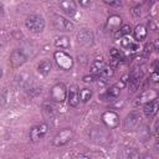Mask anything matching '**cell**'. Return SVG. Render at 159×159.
I'll list each match as a JSON object with an SVG mask.
<instances>
[{
    "instance_id": "obj_25",
    "label": "cell",
    "mask_w": 159,
    "mask_h": 159,
    "mask_svg": "<svg viewBox=\"0 0 159 159\" xmlns=\"http://www.w3.org/2000/svg\"><path fill=\"white\" fill-rule=\"evenodd\" d=\"M55 46H56V47H60V48H63V50L70 48V46H71L70 37H67V36H65V35L56 37V40H55Z\"/></svg>"
},
{
    "instance_id": "obj_11",
    "label": "cell",
    "mask_w": 159,
    "mask_h": 159,
    "mask_svg": "<svg viewBox=\"0 0 159 159\" xmlns=\"http://www.w3.org/2000/svg\"><path fill=\"white\" fill-rule=\"evenodd\" d=\"M26 60H27V55L25 53V51L21 48H16L10 55V66L12 68H17L22 66L26 62Z\"/></svg>"
},
{
    "instance_id": "obj_4",
    "label": "cell",
    "mask_w": 159,
    "mask_h": 159,
    "mask_svg": "<svg viewBox=\"0 0 159 159\" xmlns=\"http://www.w3.org/2000/svg\"><path fill=\"white\" fill-rule=\"evenodd\" d=\"M73 135H75V133H73V130L71 128H63L60 132H57V134L53 137L52 144L55 147H62V145L67 144L68 142H71Z\"/></svg>"
},
{
    "instance_id": "obj_19",
    "label": "cell",
    "mask_w": 159,
    "mask_h": 159,
    "mask_svg": "<svg viewBox=\"0 0 159 159\" xmlns=\"http://www.w3.org/2000/svg\"><path fill=\"white\" fill-rule=\"evenodd\" d=\"M122 26V17L118 15H111L107 20V29L111 31H117Z\"/></svg>"
},
{
    "instance_id": "obj_8",
    "label": "cell",
    "mask_w": 159,
    "mask_h": 159,
    "mask_svg": "<svg viewBox=\"0 0 159 159\" xmlns=\"http://www.w3.org/2000/svg\"><path fill=\"white\" fill-rule=\"evenodd\" d=\"M52 25L58 31H72L75 27V25L68 19H66L58 14L52 15Z\"/></svg>"
},
{
    "instance_id": "obj_16",
    "label": "cell",
    "mask_w": 159,
    "mask_h": 159,
    "mask_svg": "<svg viewBox=\"0 0 159 159\" xmlns=\"http://www.w3.org/2000/svg\"><path fill=\"white\" fill-rule=\"evenodd\" d=\"M157 97H158V92L155 89H145L137 98V104H144V103H147L149 101L155 99Z\"/></svg>"
},
{
    "instance_id": "obj_1",
    "label": "cell",
    "mask_w": 159,
    "mask_h": 159,
    "mask_svg": "<svg viewBox=\"0 0 159 159\" xmlns=\"http://www.w3.org/2000/svg\"><path fill=\"white\" fill-rule=\"evenodd\" d=\"M91 73L98 76L99 78H108V77L113 76L114 71L103 60H94L91 63Z\"/></svg>"
},
{
    "instance_id": "obj_3",
    "label": "cell",
    "mask_w": 159,
    "mask_h": 159,
    "mask_svg": "<svg viewBox=\"0 0 159 159\" xmlns=\"http://www.w3.org/2000/svg\"><path fill=\"white\" fill-rule=\"evenodd\" d=\"M53 58H55L57 66H58L61 70H63V71H70V70L73 67L75 61H73L72 56H70V55H68L67 52H65V51H56V52L53 53Z\"/></svg>"
},
{
    "instance_id": "obj_26",
    "label": "cell",
    "mask_w": 159,
    "mask_h": 159,
    "mask_svg": "<svg viewBox=\"0 0 159 159\" xmlns=\"http://www.w3.org/2000/svg\"><path fill=\"white\" fill-rule=\"evenodd\" d=\"M116 34H114V37L116 39H122V37H124V36H128V35H130V32H132V27H130V25H123V26H120L117 31H114Z\"/></svg>"
},
{
    "instance_id": "obj_29",
    "label": "cell",
    "mask_w": 159,
    "mask_h": 159,
    "mask_svg": "<svg viewBox=\"0 0 159 159\" xmlns=\"http://www.w3.org/2000/svg\"><path fill=\"white\" fill-rule=\"evenodd\" d=\"M6 102V91L4 88H0V106H4Z\"/></svg>"
},
{
    "instance_id": "obj_35",
    "label": "cell",
    "mask_w": 159,
    "mask_h": 159,
    "mask_svg": "<svg viewBox=\"0 0 159 159\" xmlns=\"http://www.w3.org/2000/svg\"><path fill=\"white\" fill-rule=\"evenodd\" d=\"M152 80H153V82H158V73H157V71H154L152 73Z\"/></svg>"
},
{
    "instance_id": "obj_32",
    "label": "cell",
    "mask_w": 159,
    "mask_h": 159,
    "mask_svg": "<svg viewBox=\"0 0 159 159\" xmlns=\"http://www.w3.org/2000/svg\"><path fill=\"white\" fill-rule=\"evenodd\" d=\"M152 50H154L153 43H147V45L144 46V55H149V53L152 52Z\"/></svg>"
},
{
    "instance_id": "obj_22",
    "label": "cell",
    "mask_w": 159,
    "mask_h": 159,
    "mask_svg": "<svg viewBox=\"0 0 159 159\" xmlns=\"http://www.w3.org/2000/svg\"><path fill=\"white\" fill-rule=\"evenodd\" d=\"M120 46L124 50H129V51H137L139 50V46L137 42H134L132 39H129L128 36H124L120 39Z\"/></svg>"
},
{
    "instance_id": "obj_2",
    "label": "cell",
    "mask_w": 159,
    "mask_h": 159,
    "mask_svg": "<svg viewBox=\"0 0 159 159\" xmlns=\"http://www.w3.org/2000/svg\"><path fill=\"white\" fill-rule=\"evenodd\" d=\"M25 25L27 27V30H30L34 34H40L45 29V20L41 15L37 14H32L30 16L26 17L25 20Z\"/></svg>"
},
{
    "instance_id": "obj_10",
    "label": "cell",
    "mask_w": 159,
    "mask_h": 159,
    "mask_svg": "<svg viewBox=\"0 0 159 159\" xmlns=\"http://www.w3.org/2000/svg\"><path fill=\"white\" fill-rule=\"evenodd\" d=\"M102 122L103 124L109 128V129H114L118 127L119 124V114L114 111H106L102 113Z\"/></svg>"
},
{
    "instance_id": "obj_33",
    "label": "cell",
    "mask_w": 159,
    "mask_h": 159,
    "mask_svg": "<svg viewBox=\"0 0 159 159\" xmlns=\"http://www.w3.org/2000/svg\"><path fill=\"white\" fill-rule=\"evenodd\" d=\"M81 6H83V7H88L89 6V4H91V0H76Z\"/></svg>"
},
{
    "instance_id": "obj_23",
    "label": "cell",
    "mask_w": 159,
    "mask_h": 159,
    "mask_svg": "<svg viewBox=\"0 0 159 159\" xmlns=\"http://www.w3.org/2000/svg\"><path fill=\"white\" fill-rule=\"evenodd\" d=\"M42 116L47 120H53L56 117V111L50 103H43L42 104Z\"/></svg>"
},
{
    "instance_id": "obj_34",
    "label": "cell",
    "mask_w": 159,
    "mask_h": 159,
    "mask_svg": "<svg viewBox=\"0 0 159 159\" xmlns=\"http://www.w3.org/2000/svg\"><path fill=\"white\" fill-rule=\"evenodd\" d=\"M132 14H133L134 16H139V15H140V7H139V6L133 7V9H132Z\"/></svg>"
},
{
    "instance_id": "obj_36",
    "label": "cell",
    "mask_w": 159,
    "mask_h": 159,
    "mask_svg": "<svg viewBox=\"0 0 159 159\" xmlns=\"http://www.w3.org/2000/svg\"><path fill=\"white\" fill-rule=\"evenodd\" d=\"M134 1H135V2H137V4L139 5V4H143V2L145 1V0H134Z\"/></svg>"
},
{
    "instance_id": "obj_37",
    "label": "cell",
    "mask_w": 159,
    "mask_h": 159,
    "mask_svg": "<svg viewBox=\"0 0 159 159\" xmlns=\"http://www.w3.org/2000/svg\"><path fill=\"white\" fill-rule=\"evenodd\" d=\"M1 76H2V70H1V67H0V78H1Z\"/></svg>"
},
{
    "instance_id": "obj_28",
    "label": "cell",
    "mask_w": 159,
    "mask_h": 159,
    "mask_svg": "<svg viewBox=\"0 0 159 159\" xmlns=\"http://www.w3.org/2000/svg\"><path fill=\"white\" fill-rule=\"evenodd\" d=\"M123 157L124 158H138L139 157V153L134 148H127V149H124Z\"/></svg>"
},
{
    "instance_id": "obj_5",
    "label": "cell",
    "mask_w": 159,
    "mask_h": 159,
    "mask_svg": "<svg viewBox=\"0 0 159 159\" xmlns=\"http://www.w3.org/2000/svg\"><path fill=\"white\" fill-rule=\"evenodd\" d=\"M50 97L53 102L62 103L67 98V87H66V84L62 83V82L53 84L51 91H50Z\"/></svg>"
},
{
    "instance_id": "obj_9",
    "label": "cell",
    "mask_w": 159,
    "mask_h": 159,
    "mask_svg": "<svg viewBox=\"0 0 159 159\" xmlns=\"http://www.w3.org/2000/svg\"><path fill=\"white\" fill-rule=\"evenodd\" d=\"M140 119L142 118H140V114L138 112H130L123 122V129L127 130V132L135 130L140 124Z\"/></svg>"
},
{
    "instance_id": "obj_7",
    "label": "cell",
    "mask_w": 159,
    "mask_h": 159,
    "mask_svg": "<svg viewBox=\"0 0 159 159\" xmlns=\"http://www.w3.org/2000/svg\"><path fill=\"white\" fill-rule=\"evenodd\" d=\"M47 130H48V127L46 123H40L37 125H34L31 129H30V133H29V138L32 143H37L40 142L41 139L45 138V135L47 134Z\"/></svg>"
},
{
    "instance_id": "obj_12",
    "label": "cell",
    "mask_w": 159,
    "mask_h": 159,
    "mask_svg": "<svg viewBox=\"0 0 159 159\" xmlns=\"http://www.w3.org/2000/svg\"><path fill=\"white\" fill-rule=\"evenodd\" d=\"M77 42L82 46H92L94 42V35L92 31L87 30V29H82L77 32Z\"/></svg>"
},
{
    "instance_id": "obj_6",
    "label": "cell",
    "mask_w": 159,
    "mask_h": 159,
    "mask_svg": "<svg viewBox=\"0 0 159 159\" xmlns=\"http://www.w3.org/2000/svg\"><path fill=\"white\" fill-rule=\"evenodd\" d=\"M89 138L96 144H104L109 139V133L103 127H94L89 132Z\"/></svg>"
},
{
    "instance_id": "obj_30",
    "label": "cell",
    "mask_w": 159,
    "mask_h": 159,
    "mask_svg": "<svg viewBox=\"0 0 159 159\" xmlns=\"http://www.w3.org/2000/svg\"><path fill=\"white\" fill-rule=\"evenodd\" d=\"M96 80H99V77L96 76V75H93V73H92L91 76H84V77H83V81L87 82V83H88V82H94Z\"/></svg>"
},
{
    "instance_id": "obj_15",
    "label": "cell",
    "mask_w": 159,
    "mask_h": 159,
    "mask_svg": "<svg viewBox=\"0 0 159 159\" xmlns=\"http://www.w3.org/2000/svg\"><path fill=\"white\" fill-rule=\"evenodd\" d=\"M58 5H60L61 10L68 16H73L77 12V5L73 0H60Z\"/></svg>"
},
{
    "instance_id": "obj_27",
    "label": "cell",
    "mask_w": 159,
    "mask_h": 159,
    "mask_svg": "<svg viewBox=\"0 0 159 159\" xmlns=\"http://www.w3.org/2000/svg\"><path fill=\"white\" fill-rule=\"evenodd\" d=\"M92 96H93V91H92L91 88H82V89L80 91V99H81L83 103L88 102V101L92 98Z\"/></svg>"
},
{
    "instance_id": "obj_24",
    "label": "cell",
    "mask_w": 159,
    "mask_h": 159,
    "mask_svg": "<svg viewBox=\"0 0 159 159\" xmlns=\"http://www.w3.org/2000/svg\"><path fill=\"white\" fill-rule=\"evenodd\" d=\"M109 57H111V62H112L113 65H118L119 62L124 61L123 53H122L119 50H117L116 47H112V48L109 50Z\"/></svg>"
},
{
    "instance_id": "obj_17",
    "label": "cell",
    "mask_w": 159,
    "mask_h": 159,
    "mask_svg": "<svg viewBox=\"0 0 159 159\" xmlns=\"http://www.w3.org/2000/svg\"><path fill=\"white\" fill-rule=\"evenodd\" d=\"M143 112L148 118H153L158 112V101H157V98L144 103L143 104Z\"/></svg>"
},
{
    "instance_id": "obj_31",
    "label": "cell",
    "mask_w": 159,
    "mask_h": 159,
    "mask_svg": "<svg viewBox=\"0 0 159 159\" xmlns=\"http://www.w3.org/2000/svg\"><path fill=\"white\" fill-rule=\"evenodd\" d=\"M103 2H106L109 6H119L120 5V0H103Z\"/></svg>"
},
{
    "instance_id": "obj_18",
    "label": "cell",
    "mask_w": 159,
    "mask_h": 159,
    "mask_svg": "<svg viewBox=\"0 0 159 159\" xmlns=\"http://www.w3.org/2000/svg\"><path fill=\"white\" fill-rule=\"evenodd\" d=\"M119 92H120V88H119L117 84H113V86H111V87H108V88L106 89V92L101 96V98H102L103 101L114 99V98H117V97L119 96Z\"/></svg>"
},
{
    "instance_id": "obj_20",
    "label": "cell",
    "mask_w": 159,
    "mask_h": 159,
    "mask_svg": "<svg viewBox=\"0 0 159 159\" xmlns=\"http://www.w3.org/2000/svg\"><path fill=\"white\" fill-rule=\"evenodd\" d=\"M51 68H52V63L50 60H42L37 65V72L41 76H47L51 72Z\"/></svg>"
},
{
    "instance_id": "obj_14",
    "label": "cell",
    "mask_w": 159,
    "mask_h": 159,
    "mask_svg": "<svg viewBox=\"0 0 159 159\" xmlns=\"http://www.w3.org/2000/svg\"><path fill=\"white\" fill-rule=\"evenodd\" d=\"M67 99L70 106L72 107H77L80 103V89L76 84L70 86V88H67Z\"/></svg>"
},
{
    "instance_id": "obj_13",
    "label": "cell",
    "mask_w": 159,
    "mask_h": 159,
    "mask_svg": "<svg viewBox=\"0 0 159 159\" xmlns=\"http://www.w3.org/2000/svg\"><path fill=\"white\" fill-rule=\"evenodd\" d=\"M129 80H127V86H128V88H129V91L130 92H135V91H138V88H139V86H140V82H142V72L140 71H138V70H134V71H132L130 72V75L129 76H127Z\"/></svg>"
},
{
    "instance_id": "obj_21",
    "label": "cell",
    "mask_w": 159,
    "mask_h": 159,
    "mask_svg": "<svg viewBox=\"0 0 159 159\" xmlns=\"http://www.w3.org/2000/svg\"><path fill=\"white\" fill-rule=\"evenodd\" d=\"M133 35H134V39L137 40V41H143V40H145V37H147V35H148V30H147V27L144 26V25H137L135 27H134V30H133Z\"/></svg>"
}]
</instances>
